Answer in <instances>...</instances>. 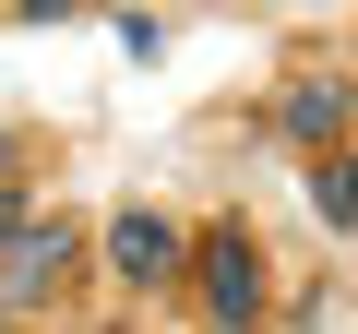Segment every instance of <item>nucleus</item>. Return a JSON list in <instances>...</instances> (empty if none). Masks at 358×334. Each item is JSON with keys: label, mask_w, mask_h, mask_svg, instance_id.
<instances>
[{"label": "nucleus", "mask_w": 358, "mask_h": 334, "mask_svg": "<svg viewBox=\"0 0 358 334\" xmlns=\"http://www.w3.org/2000/svg\"><path fill=\"white\" fill-rule=\"evenodd\" d=\"M72 263H84V239H72V215H24L13 239H0V298L24 310V298H48V286H60Z\"/></svg>", "instance_id": "7ed1b4c3"}, {"label": "nucleus", "mask_w": 358, "mask_h": 334, "mask_svg": "<svg viewBox=\"0 0 358 334\" xmlns=\"http://www.w3.org/2000/svg\"><path fill=\"white\" fill-rule=\"evenodd\" d=\"M13 13H36V24H60V13H84V0H13Z\"/></svg>", "instance_id": "0eeeda50"}, {"label": "nucleus", "mask_w": 358, "mask_h": 334, "mask_svg": "<svg viewBox=\"0 0 358 334\" xmlns=\"http://www.w3.org/2000/svg\"><path fill=\"white\" fill-rule=\"evenodd\" d=\"M192 310L203 322H263V251H251V227H203L192 239Z\"/></svg>", "instance_id": "f257e3e1"}, {"label": "nucleus", "mask_w": 358, "mask_h": 334, "mask_svg": "<svg viewBox=\"0 0 358 334\" xmlns=\"http://www.w3.org/2000/svg\"><path fill=\"white\" fill-rule=\"evenodd\" d=\"M0 322H13V298H0Z\"/></svg>", "instance_id": "1a4fd4ad"}, {"label": "nucleus", "mask_w": 358, "mask_h": 334, "mask_svg": "<svg viewBox=\"0 0 358 334\" xmlns=\"http://www.w3.org/2000/svg\"><path fill=\"white\" fill-rule=\"evenodd\" d=\"M0 180H13V131H0Z\"/></svg>", "instance_id": "6e6552de"}, {"label": "nucleus", "mask_w": 358, "mask_h": 334, "mask_svg": "<svg viewBox=\"0 0 358 334\" xmlns=\"http://www.w3.org/2000/svg\"><path fill=\"white\" fill-rule=\"evenodd\" d=\"M108 275L143 298V286H179V275H192V227H179V215H155V203H120L108 215Z\"/></svg>", "instance_id": "f03ea898"}, {"label": "nucleus", "mask_w": 358, "mask_h": 334, "mask_svg": "<svg viewBox=\"0 0 358 334\" xmlns=\"http://www.w3.org/2000/svg\"><path fill=\"white\" fill-rule=\"evenodd\" d=\"M275 131H287V143H310V155H322V143H346V131H358V84H346V72H299V84L275 96Z\"/></svg>", "instance_id": "20e7f679"}, {"label": "nucleus", "mask_w": 358, "mask_h": 334, "mask_svg": "<svg viewBox=\"0 0 358 334\" xmlns=\"http://www.w3.org/2000/svg\"><path fill=\"white\" fill-rule=\"evenodd\" d=\"M310 215H322L334 239H358V143H322V155H310Z\"/></svg>", "instance_id": "39448f33"}, {"label": "nucleus", "mask_w": 358, "mask_h": 334, "mask_svg": "<svg viewBox=\"0 0 358 334\" xmlns=\"http://www.w3.org/2000/svg\"><path fill=\"white\" fill-rule=\"evenodd\" d=\"M24 215H36V203H24V191H13V180H0V239H13V227H24Z\"/></svg>", "instance_id": "423d86ee"}]
</instances>
